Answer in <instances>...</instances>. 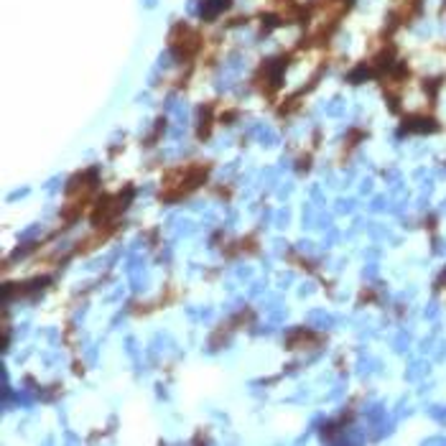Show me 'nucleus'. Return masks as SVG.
Wrapping results in <instances>:
<instances>
[{
    "label": "nucleus",
    "mask_w": 446,
    "mask_h": 446,
    "mask_svg": "<svg viewBox=\"0 0 446 446\" xmlns=\"http://www.w3.org/2000/svg\"><path fill=\"white\" fill-rule=\"evenodd\" d=\"M209 176V163H181V166H173L163 173V181H161V191H158V199L161 201H176V199H184L186 194H191L194 189H199Z\"/></svg>",
    "instance_id": "1"
},
{
    "label": "nucleus",
    "mask_w": 446,
    "mask_h": 446,
    "mask_svg": "<svg viewBox=\"0 0 446 446\" xmlns=\"http://www.w3.org/2000/svg\"><path fill=\"white\" fill-rule=\"evenodd\" d=\"M97 184H99L97 169H84L76 176H72V181L67 184V199H64V207H61L64 222H76L84 214V209L92 204Z\"/></svg>",
    "instance_id": "2"
},
{
    "label": "nucleus",
    "mask_w": 446,
    "mask_h": 446,
    "mask_svg": "<svg viewBox=\"0 0 446 446\" xmlns=\"http://www.w3.org/2000/svg\"><path fill=\"white\" fill-rule=\"evenodd\" d=\"M133 197H135V189L130 184L123 191H118V194H102L92 204V214H89L92 224L95 227H115V220L127 209V204L133 201Z\"/></svg>",
    "instance_id": "3"
},
{
    "label": "nucleus",
    "mask_w": 446,
    "mask_h": 446,
    "mask_svg": "<svg viewBox=\"0 0 446 446\" xmlns=\"http://www.w3.org/2000/svg\"><path fill=\"white\" fill-rule=\"evenodd\" d=\"M169 49L176 56V61L189 64L191 59H197L199 51H201V33L194 25H189L186 21H178V23H173V28L169 33Z\"/></svg>",
    "instance_id": "4"
},
{
    "label": "nucleus",
    "mask_w": 446,
    "mask_h": 446,
    "mask_svg": "<svg viewBox=\"0 0 446 446\" xmlns=\"http://www.w3.org/2000/svg\"><path fill=\"white\" fill-rule=\"evenodd\" d=\"M436 130H439V123L428 118V115H408L400 127V133H436Z\"/></svg>",
    "instance_id": "5"
},
{
    "label": "nucleus",
    "mask_w": 446,
    "mask_h": 446,
    "mask_svg": "<svg viewBox=\"0 0 446 446\" xmlns=\"http://www.w3.org/2000/svg\"><path fill=\"white\" fill-rule=\"evenodd\" d=\"M214 123H217V107L214 105H201L197 110V135L201 140H207L212 135Z\"/></svg>",
    "instance_id": "6"
},
{
    "label": "nucleus",
    "mask_w": 446,
    "mask_h": 446,
    "mask_svg": "<svg viewBox=\"0 0 446 446\" xmlns=\"http://www.w3.org/2000/svg\"><path fill=\"white\" fill-rule=\"evenodd\" d=\"M319 339H322V337L314 334V331H309V329H293V331H288V337H286V347L293 349V352H301V347H314Z\"/></svg>",
    "instance_id": "7"
},
{
    "label": "nucleus",
    "mask_w": 446,
    "mask_h": 446,
    "mask_svg": "<svg viewBox=\"0 0 446 446\" xmlns=\"http://www.w3.org/2000/svg\"><path fill=\"white\" fill-rule=\"evenodd\" d=\"M229 8H232V0H201V3H199V18L212 23V21H217Z\"/></svg>",
    "instance_id": "8"
}]
</instances>
